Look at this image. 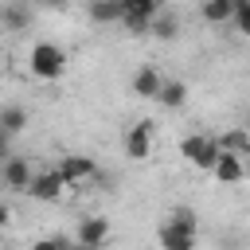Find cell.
<instances>
[{"label":"cell","mask_w":250,"mask_h":250,"mask_svg":"<svg viewBox=\"0 0 250 250\" xmlns=\"http://www.w3.org/2000/svg\"><path fill=\"white\" fill-rule=\"evenodd\" d=\"M223 152H234V156H250V129H230L219 137Z\"/></svg>","instance_id":"e0dca14e"},{"label":"cell","mask_w":250,"mask_h":250,"mask_svg":"<svg viewBox=\"0 0 250 250\" xmlns=\"http://www.w3.org/2000/svg\"><path fill=\"white\" fill-rule=\"evenodd\" d=\"M152 133H156V121H148V117H141L133 129H125V137H121L125 156L129 160H148L152 156Z\"/></svg>","instance_id":"277c9868"},{"label":"cell","mask_w":250,"mask_h":250,"mask_svg":"<svg viewBox=\"0 0 250 250\" xmlns=\"http://www.w3.org/2000/svg\"><path fill=\"white\" fill-rule=\"evenodd\" d=\"M246 176V164H242V156H234V152H223L219 156V164H215V180L219 184H238Z\"/></svg>","instance_id":"8fae6325"},{"label":"cell","mask_w":250,"mask_h":250,"mask_svg":"<svg viewBox=\"0 0 250 250\" xmlns=\"http://www.w3.org/2000/svg\"><path fill=\"white\" fill-rule=\"evenodd\" d=\"M234 8H238V0H203L199 16L207 23H227V20H234Z\"/></svg>","instance_id":"7c38bea8"},{"label":"cell","mask_w":250,"mask_h":250,"mask_svg":"<svg viewBox=\"0 0 250 250\" xmlns=\"http://www.w3.org/2000/svg\"><path fill=\"white\" fill-rule=\"evenodd\" d=\"M31 250H66V242L62 238H35Z\"/></svg>","instance_id":"44dd1931"},{"label":"cell","mask_w":250,"mask_h":250,"mask_svg":"<svg viewBox=\"0 0 250 250\" xmlns=\"http://www.w3.org/2000/svg\"><path fill=\"white\" fill-rule=\"evenodd\" d=\"M176 31H180V20H176L172 12H160L148 35H156V39H176Z\"/></svg>","instance_id":"ac0fdd59"},{"label":"cell","mask_w":250,"mask_h":250,"mask_svg":"<svg viewBox=\"0 0 250 250\" xmlns=\"http://www.w3.org/2000/svg\"><path fill=\"white\" fill-rule=\"evenodd\" d=\"M74 242H82V246H94V250H102V246L109 242V219H105V215H86V219H78Z\"/></svg>","instance_id":"8992f818"},{"label":"cell","mask_w":250,"mask_h":250,"mask_svg":"<svg viewBox=\"0 0 250 250\" xmlns=\"http://www.w3.org/2000/svg\"><path fill=\"white\" fill-rule=\"evenodd\" d=\"M23 125H27V109H23V105H4V109H0V129H4V137L23 133Z\"/></svg>","instance_id":"2e32d148"},{"label":"cell","mask_w":250,"mask_h":250,"mask_svg":"<svg viewBox=\"0 0 250 250\" xmlns=\"http://www.w3.org/2000/svg\"><path fill=\"white\" fill-rule=\"evenodd\" d=\"M164 82H168V78H164V74H160L152 62H145V66L133 74V94H137V98H160Z\"/></svg>","instance_id":"30bf717a"},{"label":"cell","mask_w":250,"mask_h":250,"mask_svg":"<svg viewBox=\"0 0 250 250\" xmlns=\"http://www.w3.org/2000/svg\"><path fill=\"white\" fill-rule=\"evenodd\" d=\"M180 156H184L191 168H199V172H215V164H219V156H223V145H219V137H211V133H188V137L180 141Z\"/></svg>","instance_id":"7a4b0ae2"},{"label":"cell","mask_w":250,"mask_h":250,"mask_svg":"<svg viewBox=\"0 0 250 250\" xmlns=\"http://www.w3.org/2000/svg\"><path fill=\"white\" fill-rule=\"evenodd\" d=\"M156 102H160L164 109H184V105H188V82H180V78H168Z\"/></svg>","instance_id":"9a60e30c"},{"label":"cell","mask_w":250,"mask_h":250,"mask_svg":"<svg viewBox=\"0 0 250 250\" xmlns=\"http://www.w3.org/2000/svg\"><path fill=\"white\" fill-rule=\"evenodd\" d=\"M55 172L66 180V188H78V184L98 180V164H94L90 156H82V152H66V156H59Z\"/></svg>","instance_id":"5b68a950"},{"label":"cell","mask_w":250,"mask_h":250,"mask_svg":"<svg viewBox=\"0 0 250 250\" xmlns=\"http://www.w3.org/2000/svg\"><path fill=\"white\" fill-rule=\"evenodd\" d=\"M156 242H160V250H195V230H184L164 219L156 227Z\"/></svg>","instance_id":"9c48e42d"},{"label":"cell","mask_w":250,"mask_h":250,"mask_svg":"<svg viewBox=\"0 0 250 250\" xmlns=\"http://www.w3.org/2000/svg\"><path fill=\"white\" fill-rule=\"evenodd\" d=\"M86 16L94 20V23H121L125 20V0H102V4H90L86 8Z\"/></svg>","instance_id":"4fadbf2b"},{"label":"cell","mask_w":250,"mask_h":250,"mask_svg":"<svg viewBox=\"0 0 250 250\" xmlns=\"http://www.w3.org/2000/svg\"><path fill=\"white\" fill-rule=\"evenodd\" d=\"M66 242V250H94V246H82V242H70V238H62Z\"/></svg>","instance_id":"7402d4cb"},{"label":"cell","mask_w":250,"mask_h":250,"mask_svg":"<svg viewBox=\"0 0 250 250\" xmlns=\"http://www.w3.org/2000/svg\"><path fill=\"white\" fill-rule=\"evenodd\" d=\"M62 191H66V180H62L55 168L35 172V180H31V188H27V195H31V199H39V203H55Z\"/></svg>","instance_id":"52a82bcc"},{"label":"cell","mask_w":250,"mask_h":250,"mask_svg":"<svg viewBox=\"0 0 250 250\" xmlns=\"http://www.w3.org/2000/svg\"><path fill=\"white\" fill-rule=\"evenodd\" d=\"M164 8H160V0H125V31H133V35H145V31H152V23H156V16H160Z\"/></svg>","instance_id":"3957f363"},{"label":"cell","mask_w":250,"mask_h":250,"mask_svg":"<svg viewBox=\"0 0 250 250\" xmlns=\"http://www.w3.org/2000/svg\"><path fill=\"white\" fill-rule=\"evenodd\" d=\"M27 66H31V74L39 82H59L66 74V51L59 43H51V39H39L31 47V55H27Z\"/></svg>","instance_id":"6da1fadb"},{"label":"cell","mask_w":250,"mask_h":250,"mask_svg":"<svg viewBox=\"0 0 250 250\" xmlns=\"http://www.w3.org/2000/svg\"><path fill=\"white\" fill-rule=\"evenodd\" d=\"M168 223H176V227H184V230H195V227H199V219H195L191 207H172V211H168Z\"/></svg>","instance_id":"d6986e66"},{"label":"cell","mask_w":250,"mask_h":250,"mask_svg":"<svg viewBox=\"0 0 250 250\" xmlns=\"http://www.w3.org/2000/svg\"><path fill=\"white\" fill-rule=\"evenodd\" d=\"M31 180H35V172H31L27 156H8L4 160V188L8 191H27Z\"/></svg>","instance_id":"ba28073f"},{"label":"cell","mask_w":250,"mask_h":250,"mask_svg":"<svg viewBox=\"0 0 250 250\" xmlns=\"http://www.w3.org/2000/svg\"><path fill=\"white\" fill-rule=\"evenodd\" d=\"M0 23H4L8 31H23V27L31 23V8H23V4L8 0V4H0Z\"/></svg>","instance_id":"5bb4252c"},{"label":"cell","mask_w":250,"mask_h":250,"mask_svg":"<svg viewBox=\"0 0 250 250\" xmlns=\"http://www.w3.org/2000/svg\"><path fill=\"white\" fill-rule=\"evenodd\" d=\"M234 27H238L242 35H250V0H238V8H234Z\"/></svg>","instance_id":"ffe728a7"}]
</instances>
